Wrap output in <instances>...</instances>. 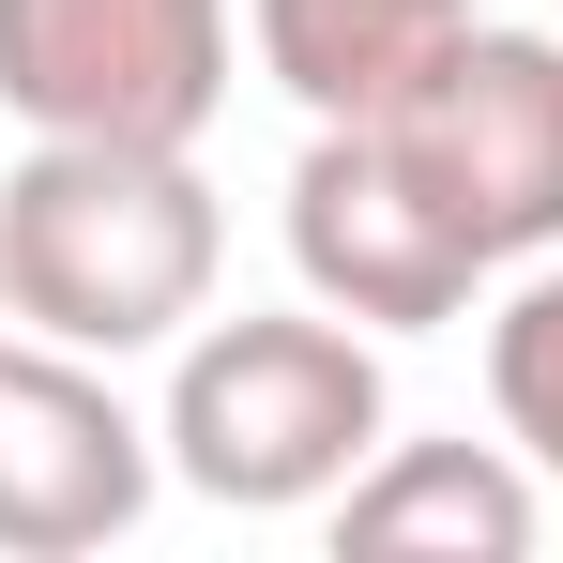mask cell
Here are the masks:
<instances>
[{
	"mask_svg": "<svg viewBox=\"0 0 563 563\" xmlns=\"http://www.w3.org/2000/svg\"><path fill=\"white\" fill-rule=\"evenodd\" d=\"M153 472H168V442L107 396L92 351L0 335V563L122 549V533L153 518Z\"/></svg>",
	"mask_w": 563,
	"mask_h": 563,
	"instance_id": "6",
	"label": "cell"
},
{
	"mask_svg": "<svg viewBox=\"0 0 563 563\" xmlns=\"http://www.w3.org/2000/svg\"><path fill=\"white\" fill-rule=\"evenodd\" d=\"M229 260V213L168 137H31L0 168V320L62 351H168Z\"/></svg>",
	"mask_w": 563,
	"mask_h": 563,
	"instance_id": "1",
	"label": "cell"
},
{
	"mask_svg": "<svg viewBox=\"0 0 563 563\" xmlns=\"http://www.w3.org/2000/svg\"><path fill=\"white\" fill-rule=\"evenodd\" d=\"M0 107L31 137H168L229 107V0H0Z\"/></svg>",
	"mask_w": 563,
	"mask_h": 563,
	"instance_id": "3",
	"label": "cell"
},
{
	"mask_svg": "<svg viewBox=\"0 0 563 563\" xmlns=\"http://www.w3.org/2000/svg\"><path fill=\"white\" fill-rule=\"evenodd\" d=\"M487 411H503V442L563 487V260L503 289V320H487Z\"/></svg>",
	"mask_w": 563,
	"mask_h": 563,
	"instance_id": "9",
	"label": "cell"
},
{
	"mask_svg": "<svg viewBox=\"0 0 563 563\" xmlns=\"http://www.w3.org/2000/svg\"><path fill=\"white\" fill-rule=\"evenodd\" d=\"M549 533V503H533V457H503V442H380L351 487H335V549L366 563H533Z\"/></svg>",
	"mask_w": 563,
	"mask_h": 563,
	"instance_id": "7",
	"label": "cell"
},
{
	"mask_svg": "<svg viewBox=\"0 0 563 563\" xmlns=\"http://www.w3.org/2000/svg\"><path fill=\"white\" fill-rule=\"evenodd\" d=\"M380 427H396V396H380L366 320L320 305V320H213V335H184L153 442H168V472H184L198 503L305 518V503H335L380 457Z\"/></svg>",
	"mask_w": 563,
	"mask_h": 563,
	"instance_id": "2",
	"label": "cell"
},
{
	"mask_svg": "<svg viewBox=\"0 0 563 563\" xmlns=\"http://www.w3.org/2000/svg\"><path fill=\"white\" fill-rule=\"evenodd\" d=\"M396 153L427 168V198L472 229V260H549L563 244V31H487L472 15L442 46V77L396 107Z\"/></svg>",
	"mask_w": 563,
	"mask_h": 563,
	"instance_id": "4",
	"label": "cell"
},
{
	"mask_svg": "<svg viewBox=\"0 0 563 563\" xmlns=\"http://www.w3.org/2000/svg\"><path fill=\"white\" fill-rule=\"evenodd\" d=\"M289 275L366 335H427V320H457L487 289V260L427 198V168L396 153V122H320L305 168H289Z\"/></svg>",
	"mask_w": 563,
	"mask_h": 563,
	"instance_id": "5",
	"label": "cell"
},
{
	"mask_svg": "<svg viewBox=\"0 0 563 563\" xmlns=\"http://www.w3.org/2000/svg\"><path fill=\"white\" fill-rule=\"evenodd\" d=\"M244 31L305 122H396L472 31V0H244Z\"/></svg>",
	"mask_w": 563,
	"mask_h": 563,
	"instance_id": "8",
	"label": "cell"
}]
</instances>
